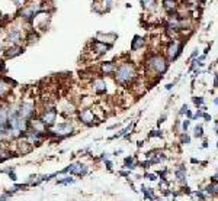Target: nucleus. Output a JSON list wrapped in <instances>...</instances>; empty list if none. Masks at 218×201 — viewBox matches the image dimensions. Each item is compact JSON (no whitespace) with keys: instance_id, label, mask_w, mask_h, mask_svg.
Masks as SVG:
<instances>
[{"instance_id":"f257e3e1","label":"nucleus","mask_w":218,"mask_h":201,"mask_svg":"<svg viewBox=\"0 0 218 201\" xmlns=\"http://www.w3.org/2000/svg\"><path fill=\"white\" fill-rule=\"evenodd\" d=\"M135 75H137L135 68H134V65L129 64V62H124V64H121L115 70V80H116V83L122 84V85L129 84L134 80V78H135Z\"/></svg>"},{"instance_id":"f03ea898","label":"nucleus","mask_w":218,"mask_h":201,"mask_svg":"<svg viewBox=\"0 0 218 201\" xmlns=\"http://www.w3.org/2000/svg\"><path fill=\"white\" fill-rule=\"evenodd\" d=\"M147 67L156 74H163L167 70V61L162 55H153L147 59Z\"/></svg>"},{"instance_id":"7ed1b4c3","label":"nucleus","mask_w":218,"mask_h":201,"mask_svg":"<svg viewBox=\"0 0 218 201\" xmlns=\"http://www.w3.org/2000/svg\"><path fill=\"white\" fill-rule=\"evenodd\" d=\"M87 169H89L87 165H83V164L77 162V164H70L67 168L61 169L58 174H67V172H70V174H74V175H80V177H83V175L87 174Z\"/></svg>"},{"instance_id":"20e7f679","label":"nucleus","mask_w":218,"mask_h":201,"mask_svg":"<svg viewBox=\"0 0 218 201\" xmlns=\"http://www.w3.org/2000/svg\"><path fill=\"white\" fill-rule=\"evenodd\" d=\"M44 124H45V127H49V126H54L55 124V120H57V110L53 109V107H49V109H45V112L42 113V116L39 119Z\"/></svg>"},{"instance_id":"39448f33","label":"nucleus","mask_w":218,"mask_h":201,"mask_svg":"<svg viewBox=\"0 0 218 201\" xmlns=\"http://www.w3.org/2000/svg\"><path fill=\"white\" fill-rule=\"evenodd\" d=\"M182 45L179 41H172L169 43V47H167V49H166V54H167V57H169V59H176L177 57H179V54L182 52Z\"/></svg>"},{"instance_id":"423d86ee","label":"nucleus","mask_w":218,"mask_h":201,"mask_svg":"<svg viewBox=\"0 0 218 201\" xmlns=\"http://www.w3.org/2000/svg\"><path fill=\"white\" fill-rule=\"evenodd\" d=\"M9 135V123H7V112L0 107V136Z\"/></svg>"},{"instance_id":"0eeeda50","label":"nucleus","mask_w":218,"mask_h":201,"mask_svg":"<svg viewBox=\"0 0 218 201\" xmlns=\"http://www.w3.org/2000/svg\"><path fill=\"white\" fill-rule=\"evenodd\" d=\"M54 135H57V136H67V135H70L73 132V126L70 123H58L57 126L54 127Z\"/></svg>"},{"instance_id":"6e6552de","label":"nucleus","mask_w":218,"mask_h":201,"mask_svg":"<svg viewBox=\"0 0 218 201\" xmlns=\"http://www.w3.org/2000/svg\"><path fill=\"white\" fill-rule=\"evenodd\" d=\"M34 106L31 104V103H24V104H20L18 109V113H19V116L20 117H24V119H31L32 116H34Z\"/></svg>"},{"instance_id":"1a4fd4ad","label":"nucleus","mask_w":218,"mask_h":201,"mask_svg":"<svg viewBox=\"0 0 218 201\" xmlns=\"http://www.w3.org/2000/svg\"><path fill=\"white\" fill-rule=\"evenodd\" d=\"M25 139L31 143V145H35V143H39L41 139H42V132H36L34 129H28L26 130V136Z\"/></svg>"},{"instance_id":"9d476101","label":"nucleus","mask_w":218,"mask_h":201,"mask_svg":"<svg viewBox=\"0 0 218 201\" xmlns=\"http://www.w3.org/2000/svg\"><path fill=\"white\" fill-rule=\"evenodd\" d=\"M175 177L177 182H180L182 185H186V166L185 165L177 166L175 169Z\"/></svg>"},{"instance_id":"9b49d317","label":"nucleus","mask_w":218,"mask_h":201,"mask_svg":"<svg viewBox=\"0 0 218 201\" xmlns=\"http://www.w3.org/2000/svg\"><path fill=\"white\" fill-rule=\"evenodd\" d=\"M80 120L83 122V123L86 124H93V120H95V114H93V112H92L90 109H85L83 112H80Z\"/></svg>"},{"instance_id":"f8f14e48","label":"nucleus","mask_w":218,"mask_h":201,"mask_svg":"<svg viewBox=\"0 0 218 201\" xmlns=\"http://www.w3.org/2000/svg\"><path fill=\"white\" fill-rule=\"evenodd\" d=\"M18 148H19V152L25 155V154H29L31 151H32V145L26 139H20L18 143Z\"/></svg>"},{"instance_id":"ddd939ff","label":"nucleus","mask_w":218,"mask_h":201,"mask_svg":"<svg viewBox=\"0 0 218 201\" xmlns=\"http://www.w3.org/2000/svg\"><path fill=\"white\" fill-rule=\"evenodd\" d=\"M93 88H95V91L96 93H105L106 91V84H105V81L103 80H100V78H97V80H95L93 81Z\"/></svg>"},{"instance_id":"4468645a","label":"nucleus","mask_w":218,"mask_h":201,"mask_svg":"<svg viewBox=\"0 0 218 201\" xmlns=\"http://www.w3.org/2000/svg\"><path fill=\"white\" fill-rule=\"evenodd\" d=\"M205 194L206 195H215V194H218V182H214L212 181L211 184H208L205 187Z\"/></svg>"},{"instance_id":"2eb2a0df","label":"nucleus","mask_w":218,"mask_h":201,"mask_svg":"<svg viewBox=\"0 0 218 201\" xmlns=\"http://www.w3.org/2000/svg\"><path fill=\"white\" fill-rule=\"evenodd\" d=\"M116 70V64L115 62H105L102 65V72L105 75H108V74H112V72Z\"/></svg>"},{"instance_id":"dca6fc26","label":"nucleus","mask_w":218,"mask_h":201,"mask_svg":"<svg viewBox=\"0 0 218 201\" xmlns=\"http://www.w3.org/2000/svg\"><path fill=\"white\" fill-rule=\"evenodd\" d=\"M141 192L144 194V197L147 200H157V197L154 195V191L150 188H147V187H144V185H141Z\"/></svg>"},{"instance_id":"f3484780","label":"nucleus","mask_w":218,"mask_h":201,"mask_svg":"<svg viewBox=\"0 0 218 201\" xmlns=\"http://www.w3.org/2000/svg\"><path fill=\"white\" fill-rule=\"evenodd\" d=\"M93 48H95V51L100 55V54H105L106 51H108L109 45H105V43H102V42H95V43H93Z\"/></svg>"},{"instance_id":"a211bd4d","label":"nucleus","mask_w":218,"mask_h":201,"mask_svg":"<svg viewBox=\"0 0 218 201\" xmlns=\"http://www.w3.org/2000/svg\"><path fill=\"white\" fill-rule=\"evenodd\" d=\"M19 54H22V48L12 47V48H9V49L6 51V57L7 58H13V57H16V55H19Z\"/></svg>"},{"instance_id":"6ab92c4d","label":"nucleus","mask_w":218,"mask_h":201,"mask_svg":"<svg viewBox=\"0 0 218 201\" xmlns=\"http://www.w3.org/2000/svg\"><path fill=\"white\" fill-rule=\"evenodd\" d=\"M12 156H16V155H13V152L7 151V149L0 148V162H3V161L9 159V158H12Z\"/></svg>"},{"instance_id":"aec40b11","label":"nucleus","mask_w":218,"mask_h":201,"mask_svg":"<svg viewBox=\"0 0 218 201\" xmlns=\"http://www.w3.org/2000/svg\"><path fill=\"white\" fill-rule=\"evenodd\" d=\"M144 45V39L141 38V36H135L134 38V41H133V45H131V49L133 51H137L140 47H143Z\"/></svg>"},{"instance_id":"412c9836","label":"nucleus","mask_w":218,"mask_h":201,"mask_svg":"<svg viewBox=\"0 0 218 201\" xmlns=\"http://www.w3.org/2000/svg\"><path fill=\"white\" fill-rule=\"evenodd\" d=\"M163 5H164V9L167 10V12H172V10H175L176 9V0H163Z\"/></svg>"},{"instance_id":"4be33fe9","label":"nucleus","mask_w":218,"mask_h":201,"mask_svg":"<svg viewBox=\"0 0 218 201\" xmlns=\"http://www.w3.org/2000/svg\"><path fill=\"white\" fill-rule=\"evenodd\" d=\"M9 41L12 42V43H18L20 41V32L19 30H12L9 33Z\"/></svg>"},{"instance_id":"5701e85b","label":"nucleus","mask_w":218,"mask_h":201,"mask_svg":"<svg viewBox=\"0 0 218 201\" xmlns=\"http://www.w3.org/2000/svg\"><path fill=\"white\" fill-rule=\"evenodd\" d=\"M124 166H125V168H127V169H129V171H131V169H134V168H135V162H134V158L133 156H127V158H125V161H124Z\"/></svg>"},{"instance_id":"b1692460","label":"nucleus","mask_w":218,"mask_h":201,"mask_svg":"<svg viewBox=\"0 0 218 201\" xmlns=\"http://www.w3.org/2000/svg\"><path fill=\"white\" fill-rule=\"evenodd\" d=\"M194 136H195V137H202V136H204V129H202V126H201V124L195 126Z\"/></svg>"},{"instance_id":"393cba45","label":"nucleus","mask_w":218,"mask_h":201,"mask_svg":"<svg viewBox=\"0 0 218 201\" xmlns=\"http://www.w3.org/2000/svg\"><path fill=\"white\" fill-rule=\"evenodd\" d=\"M7 90H9V85H7L3 80H0V95H3L5 93H6Z\"/></svg>"},{"instance_id":"a878e982","label":"nucleus","mask_w":218,"mask_h":201,"mask_svg":"<svg viewBox=\"0 0 218 201\" xmlns=\"http://www.w3.org/2000/svg\"><path fill=\"white\" fill-rule=\"evenodd\" d=\"M194 195H196L198 198H199L201 201H205V198H206V194L204 192V191H201V189H198V191H195V192H192Z\"/></svg>"},{"instance_id":"bb28decb","label":"nucleus","mask_w":218,"mask_h":201,"mask_svg":"<svg viewBox=\"0 0 218 201\" xmlns=\"http://www.w3.org/2000/svg\"><path fill=\"white\" fill-rule=\"evenodd\" d=\"M148 136L150 137H163V132H162V130H153V132H150Z\"/></svg>"},{"instance_id":"cd10ccee","label":"nucleus","mask_w":218,"mask_h":201,"mask_svg":"<svg viewBox=\"0 0 218 201\" xmlns=\"http://www.w3.org/2000/svg\"><path fill=\"white\" fill-rule=\"evenodd\" d=\"M145 179H148V181H157V175L156 174H151V172H147V174H144Z\"/></svg>"},{"instance_id":"c85d7f7f","label":"nucleus","mask_w":218,"mask_h":201,"mask_svg":"<svg viewBox=\"0 0 218 201\" xmlns=\"http://www.w3.org/2000/svg\"><path fill=\"white\" fill-rule=\"evenodd\" d=\"M182 143H185V145H189V143H191V136H189L188 133H183V135H182Z\"/></svg>"},{"instance_id":"c756f323","label":"nucleus","mask_w":218,"mask_h":201,"mask_svg":"<svg viewBox=\"0 0 218 201\" xmlns=\"http://www.w3.org/2000/svg\"><path fill=\"white\" fill-rule=\"evenodd\" d=\"M74 182V178H66V179H60V181H58V184H73Z\"/></svg>"},{"instance_id":"7c9ffc66","label":"nucleus","mask_w":218,"mask_h":201,"mask_svg":"<svg viewBox=\"0 0 218 201\" xmlns=\"http://www.w3.org/2000/svg\"><path fill=\"white\" fill-rule=\"evenodd\" d=\"M183 191H182V192H183V194H188V195H192V191H191V188H189L188 185H183Z\"/></svg>"},{"instance_id":"2f4dec72","label":"nucleus","mask_w":218,"mask_h":201,"mask_svg":"<svg viewBox=\"0 0 218 201\" xmlns=\"http://www.w3.org/2000/svg\"><path fill=\"white\" fill-rule=\"evenodd\" d=\"M194 103L196 104V106H199V104L204 103V99H202V97H194Z\"/></svg>"},{"instance_id":"473e14b6","label":"nucleus","mask_w":218,"mask_h":201,"mask_svg":"<svg viewBox=\"0 0 218 201\" xmlns=\"http://www.w3.org/2000/svg\"><path fill=\"white\" fill-rule=\"evenodd\" d=\"M140 2H143V3H144L145 6H153V5H154V0H140Z\"/></svg>"},{"instance_id":"72a5a7b5","label":"nucleus","mask_w":218,"mask_h":201,"mask_svg":"<svg viewBox=\"0 0 218 201\" xmlns=\"http://www.w3.org/2000/svg\"><path fill=\"white\" fill-rule=\"evenodd\" d=\"M189 124H191V120H185V122H183V124H182V127H183V130H185V132L188 130Z\"/></svg>"},{"instance_id":"f704fd0d","label":"nucleus","mask_w":218,"mask_h":201,"mask_svg":"<svg viewBox=\"0 0 218 201\" xmlns=\"http://www.w3.org/2000/svg\"><path fill=\"white\" fill-rule=\"evenodd\" d=\"M188 112V106H186V104H183V106H182V109H180V112H179V114H185V113Z\"/></svg>"},{"instance_id":"c9c22d12","label":"nucleus","mask_w":218,"mask_h":201,"mask_svg":"<svg viewBox=\"0 0 218 201\" xmlns=\"http://www.w3.org/2000/svg\"><path fill=\"white\" fill-rule=\"evenodd\" d=\"M9 177H10V179H12V181H16V179H18V178H16V175H15V172H13V171H10V172H9Z\"/></svg>"},{"instance_id":"e433bc0d","label":"nucleus","mask_w":218,"mask_h":201,"mask_svg":"<svg viewBox=\"0 0 218 201\" xmlns=\"http://www.w3.org/2000/svg\"><path fill=\"white\" fill-rule=\"evenodd\" d=\"M13 2L16 3V6H22V5H24V3L26 2V0H13Z\"/></svg>"},{"instance_id":"4c0bfd02","label":"nucleus","mask_w":218,"mask_h":201,"mask_svg":"<svg viewBox=\"0 0 218 201\" xmlns=\"http://www.w3.org/2000/svg\"><path fill=\"white\" fill-rule=\"evenodd\" d=\"M105 165H106V168H108L109 171L112 169V162H109V161H105Z\"/></svg>"},{"instance_id":"58836bf2","label":"nucleus","mask_w":218,"mask_h":201,"mask_svg":"<svg viewBox=\"0 0 218 201\" xmlns=\"http://www.w3.org/2000/svg\"><path fill=\"white\" fill-rule=\"evenodd\" d=\"M202 116H204V119H205L206 122H209V120H211V116H209V114H208V113H204V114H202Z\"/></svg>"},{"instance_id":"ea45409f","label":"nucleus","mask_w":218,"mask_h":201,"mask_svg":"<svg viewBox=\"0 0 218 201\" xmlns=\"http://www.w3.org/2000/svg\"><path fill=\"white\" fill-rule=\"evenodd\" d=\"M119 174H121L122 177H128V175H129V171H121Z\"/></svg>"},{"instance_id":"a19ab883","label":"nucleus","mask_w":218,"mask_h":201,"mask_svg":"<svg viewBox=\"0 0 218 201\" xmlns=\"http://www.w3.org/2000/svg\"><path fill=\"white\" fill-rule=\"evenodd\" d=\"M185 114L188 116V119H192V112H191V110H188V112L185 113Z\"/></svg>"},{"instance_id":"79ce46f5","label":"nucleus","mask_w":218,"mask_h":201,"mask_svg":"<svg viewBox=\"0 0 218 201\" xmlns=\"http://www.w3.org/2000/svg\"><path fill=\"white\" fill-rule=\"evenodd\" d=\"M191 162H192V164H199V161L196 159V158H192V159H191Z\"/></svg>"},{"instance_id":"37998d69","label":"nucleus","mask_w":218,"mask_h":201,"mask_svg":"<svg viewBox=\"0 0 218 201\" xmlns=\"http://www.w3.org/2000/svg\"><path fill=\"white\" fill-rule=\"evenodd\" d=\"M196 55H198V49H195V52L192 54V55H191V58H195V57H196Z\"/></svg>"},{"instance_id":"c03bdc74","label":"nucleus","mask_w":218,"mask_h":201,"mask_svg":"<svg viewBox=\"0 0 218 201\" xmlns=\"http://www.w3.org/2000/svg\"><path fill=\"white\" fill-rule=\"evenodd\" d=\"M215 87H218V74H215Z\"/></svg>"},{"instance_id":"a18cd8bd","label":"nucleus","mask_w":218,"mask_h":201,"mask_svg":"<svg viewBox=\"0 0 218 201\" xmlns=\"http://www.w3.org/2000/svg\"><path fill=\"white\" fill-rule=\"evenodd\" d=\"M172 87H173V84H167V85H166V88H167V90H170Z\"/></svg>"},{"instance_id":"49530a36","label":"nucleus","mask_w":218,"mask_h":201,"mask_svg":"<svg viewBox=\"0 0 218 201\" xmlns=\"http://www.w3.org/2000/svg\"><path fill=\"white\" fill-rule=\"evenodd\" d=\"M214 104H217V106H218V97H217V99H214Z\"/></svg>"},{"instance_id":"de8ad7c7","label":"nucleus","mask_w":218,"mask_h":201,"mask_svg":"<svg viewBox=\"0 0 218 201\" xmlns=\"http://www.w3.org/2000/svg\"><path fill=\"white\" fill-rule=\"evenodd\" d=\"M0 51H2V42H0Z\"/></svg>"},{"instance_id":"09e8293b","label":"nucleus","mask_w":218,"mask_h":201,"mask_svg":"<svg viewBox=\"0 0 218 201\" xmlns=\"http://www.w3.org/2000/svg\"><path fill=\"white\" fill-rule=\"evenodd\" d=\"M0 148H2V142H0Z\"/></svg>"},{"instance_id":"8fccbe9b","label":"nucleus","mask_w":218,"mask_h":201,"mask_svg":"<svg viewBox=\"0 0 218 201\" xmlns=\"http://www.w3.org/2000/svg\"><path fill=\"white\" fill-rule=\"evenodd\" d=\"M217 148H218V143H217Z\"/></svg>"}]
</instances>
